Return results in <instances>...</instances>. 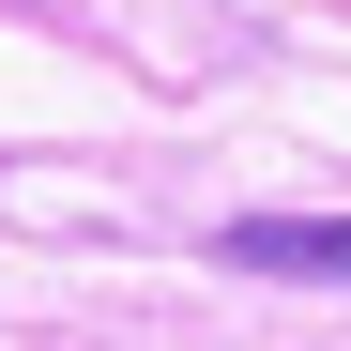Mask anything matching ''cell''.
<instances>
[{
	"instance_id": "obj_1",
	"label": "cell",
	"mask_w": 351,
	"mask_h": 351,
	"mask_svg": "<svg viewBox=\"0 0 351 351\" xmlns=\"http://www.w3.org/2000/svg\"><path fill=\"white\" fill-rule=\"evenodd\" d=\"M214 260L229 275H290V290H351V214H229Z\"/></svg>"
},
{
	"instance_id": "obj_2",
	"label": "cell",
	"mask_w": 351,
	"mask_h": 351,
	"mask_svg": "<svg viewBox=\"0 0 351 351\" xmlns=\"http://www.w3.org/2000/svg\"><path fill=\"white\" fill-rule=\"evenodd\" d=\"M16 16H31V0H16Z\"/></svg>"
}]
</instances>
